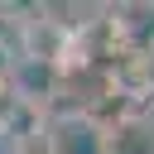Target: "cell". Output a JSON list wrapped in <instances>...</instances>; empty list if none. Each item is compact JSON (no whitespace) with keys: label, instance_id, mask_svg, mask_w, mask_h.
Here are the masks:
<instances>
[{"label":"cell","instance_id":"cell-1","mask_svg":"<svg viewBox=\"0 0 154 154\" xmlns=\"http://www.w3.org/2000/svg\"><path fill=\"white\" fill-rule=\"evenodd\" d=\"M48 135H53V154H101L106 149V130L91 116H58L48 120Z\"/></svg>","mask_w":154,"mask_h":154},{"label":"cell","instance_id":"cell-2","mask_svg":"<svg viewBox=\"0 0 154 154\" xmlns=\"http://www.w3.org/2000/svg\"><path fill=\"white\" fill-rule=\"evenodd\" d=\"M101 154H154V135H144V125L125 120V125L106 130V149Z\"/></svg>","mask_w":154,"mask_h":154},{"label":"cell","instance_id":"cell-3","mask_svg":"<svg viewBox=\"0 0 154 154\" xmlns=\"http://www.w3.org/2000/svg\"><path fill=\"white\" fill-rule=\"evenodd\" d=\"M10 154H53L48 120H38V125H29V130H14V135H10Z\"/></svg>","mask_w":154,"mask_h":154}]
</instances>
